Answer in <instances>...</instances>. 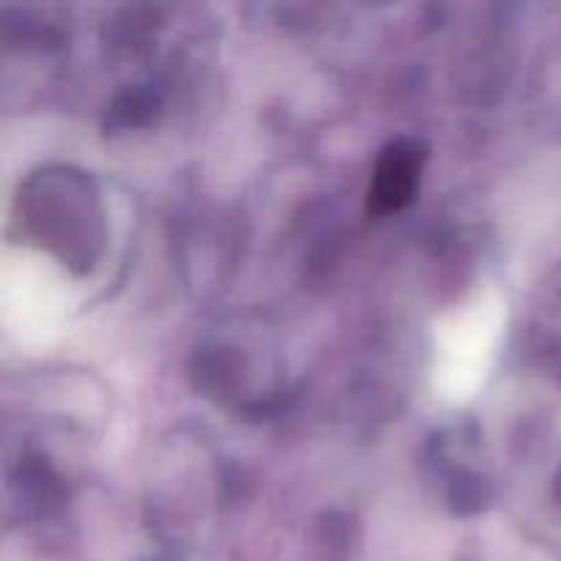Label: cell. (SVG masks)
I'll return each instance as SVG.
<instances>
[{"mask_svg":"<svg viewBox=\"0 0 561 561\" xmlns=\"http://www.w3.org/2000/svg\"><path fill=\"white\" fill-rule=\"evenodd\" d=\"M25 225L69 266H91L102 247V211L91 179L75 170H42L22 195Z\"/></svg>","mask_w":561,"mask_h":561,"instance_id":"1","label":"cell"},{"mask_svg":"<svg viewBox=\"0 0 561 561\" xmlns=\"http://www.w3.org/2000/svg\"><path fill=\"white\" fill-rule=\"evenodd\" d=\"M427 164V146L420 137H398L381 148L367 186V211L373 217L400 214L420 192Z\"/></svg>","mask_w":561,"mask_h":561,"instance_id":"2","label":"cell"}]
</instances>
